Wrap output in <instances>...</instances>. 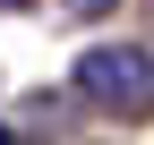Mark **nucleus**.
Segmentation results:
<instances>
[{"instance_id":"1","label":"nucleus","mask_w":154,"mask_h":145,"mask_svg":"<svg viewBox=\"0 0 154 145\" xmlns=\"http://www.w3.org/2000/svg\"><path fill=\"white\" fill-rule=\"evenodd\" d=\"M69 85H77V102H94L111 120L154 111V43H94V51H77Z\"/></svg>"},{"instance_id":"2","label":"nucleus","mask_w":154,"mask_h":145,"mask_svg":"<svg viewBox=\"0 0 154 145\" xmlns=\"http://www.w3.org/2000/svg\"><path fill=\"white\" fill-rule=\"evenodd\" d=\"M60 9H69V17H111L120 0H60Z\"/></svg>"},{"instance_id":"3","label":"nucleus","mask_w":154,"mask_h":145,"mask_svg":"<svg viewBox=\"0 0 154 145\" xmlns=\"http://www.w3.org/2000/svg\"><path fill=\"white\" fill-rule=\"evenodd\" d=\"M9 9H26V0H9Z\"/></svg>"}]
</instances>
